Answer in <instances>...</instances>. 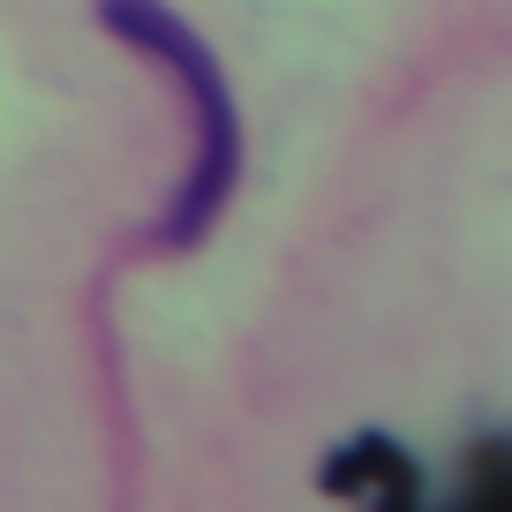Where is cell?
I'll return each instance as SVG.
<instances>
[{"mask_svg":"<svg viewBox=\"0 0 512 512\" xmlns=\"http://www.w3.org/2000/svg\"><path fill=\"white\" fill-rule=\"evenodd\" d=\"M98 23H106L121 46L151 53V61L189 91L196 159H189L174 204H166V219L151 226V234H159L166 249H196V241L234 211V189H241V106H234V83H226L219 53H211L166 0H98Z\"/></svg>","mask_w":512,"mask_h":512,"instance_id":"6da1fadb","label":"cell"}]
</instances>
